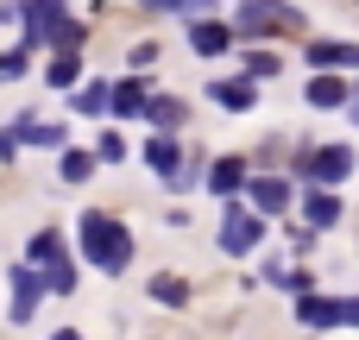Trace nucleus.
I'll list each match as a JSON object with an SVG mask.
<instances>
[{"label":"nucleus","instance_id":"11","mask_svg":"<svg viewBox=\"0 0 359 340\" xmlns=\"http://www.w3.org/2000/svg\"><path fill=\"white\" fill-rule=\"evenodd\" d=\"M347 95H353V88H347L341 76H316V82H309V107H347Z\"/></svg>","mask_w":359,"mask_h":340},{"label":"nucleus","instance_id":"29","mask_svg":"<svg viewBox=\"0 0 359 340\" xmlns=\"http://www.w3.org/2000/svg\"><path fill=\"white\" fill-rule=\"evenodd\" d=\"M50 340H82V334H69V328H57V334H50Z\"/></svg>","mask_w":359,"mask_h":340},{"label":"nucleus","instance_id":"19","mask_svg":"<svg viewBox=\"0 0 359 340\" xmlns=\"http://www.w3.org/2000/svg\"><path fill=\"white\" fill-rule=\"evenodd\" d=\"M151 297H158V303H170V309H183V303H189V284L164 271V278H151Z\"/></svg>","mask_w":359,"mask_h":340},{"label":"nucleus","instance_id":"8","mask_svg":"<svg viewBox=\"0 0 359 340\" xmlns=\"http://www.w3.org/2000/svg\"><path fill=\"white\" fill-rule=\"evenodd\" d=\"M13 145H63V126H44L38 114H19L13 120Z\"/></svg>","mask_w":359,"mask_h":340},{"label":"nucleus","instance_id":"9","mask_svg":"<svg viewBox=\"0 0 359 340\" xmlns=\"http://www.w3.org/2000/svg\"><path fill=\"white\" fill-rule=\"evenodd\" d=\"M316 69H359V44H309Z\"/></svg>","mask_w":359,"mask_h":340},{"label":"nucleus","instance_id":"14","mask_svg":"<svg viewBox=\"0 0 359 340\" xmlns=\"http://www.w3.org/2000/svg\"><path fill=\"white\" fill-rule=\"evenodd\" d=\"M215 101L233 107V114H246V107L259 101V88H252V76H246V82H215Z\"/></svg>","mask_w":359,"mask_h":340},{"label":"nucleus","instance_id":"4","mask_svg":"<svg viewBox=\"0 0 359 340\" xmlns=\"http://www.w3.org/2000/svg\"><path fill=\"white\" fill-rule=\"evenodd\" d=\"M259 233H265V221L252 215V208H227V221H221V252H252L259 246Z\"/></svg>","mask_w":359,"mask_h":340},{"label":"nucleus","instance_id":"3","mask_svg":"<svg viewBox=\"0 0 359 340\" xmlns=\"http://www.w3.org/2000/svg\"><path fill=\"white\" fill-rule=\"evenodd\" d=\"M303 177L309 183H341V177H353V145H322V151H309L303 158Z\"/></svg>","mask_w":359,"mask_h":340},{"label":"nucleus","instance_id":"1","mask_svg":"<svg viewBox=\"0 0 359 340\" xmlns=\"http://www.w3.org/2000/svg\"><path fill=\"white\" fill-rule=\"evenodd\" d=\"M82 259L101 271H126L133 265V240L114 215H82Z\"/></svg>","mask_w":359,"mask_h":340},{"label":"nucleus","instance_id":"6","mask_svg":"<svg viewBox=\"0 0 359 340\" xmlns=\"http://www.w3.org/2000/svg\"><path fill=\"white\" fill-rule=\"evenodd\" d=\"M145 164H151V170H158L170 189H189V183H196V177L183 170V151H177L170 139H151V145H145Z\"/></svg>","mask_w":359,"mask_h":340},{"label":"nucleus","instance_id":"18","mask_svg":"<svg viewBox=\"0 0 359 340\" xmlns=\"http://www.w3.org/2000/svg\"><path fill=\"white\" fill-rule=\"evenodd\" d=\"M44 82H50V88H76V57H69V50H57V57L44 63Z\"/></svg>","mask_w":359,"mask_h":340},{"label":"nucleus","instance_id":"27","mask_svg":"<svg viewBox=\"0 0 359 340\" xmlns=\"http://www.w3.org/2000/svg\"><path fill=\"white\" fill-rule=\"evenodd\" d=\"M170 6H183V13H196V19H202V13H208L215 0H170Z\"/></svg>","mask_w":359,"mask_h":340},{"label":"nucleus","instance_id":"20","mask_svg":"<svg viewBox=\"0 0 359 340\" xmlns=\"http://www.w3.org/2000/svg\"><path fill=\"white\" fill-rule=\"evenodd\" d=\"M44 38H50L57 50H76V44H82V25H76V19H50V32H44Z\"/></svg>","mask_w":359,"mask_h":340},{"label":"nucleus","instance_id":"15","mask_svg":"<svg viewBox=\"0 0 359 340\" xmlns=\"http://www.w3.org/2000/svg\"><path fill=\"white\" fill-rule=\"evenodd\" d=\"M107 107H114V114H120V120H139V114H145V88H139V82H120V88H114V101H107Z\"/></svg>","mask_w":359,"mask_h":340},{"label":"nucleus","instance_id":"28","mask_svg":"<svg viewBox=\"0 0 359 340\" xmlns=\"http://www.w3.org/2000/svg\"><path fill=\"white\" fill-rule=\"evenodd\" d=\"M347 107H353V126H359V88H353V95H347Z\"/></svg>","mask_w":359,"mask_h":340},{"label":"nucleus","instance_id":"26","mask_svg":"<svg viewBox=\"0 0 359 340\" xmlns=\"http://www.w3.org/2000/svg\"><path fill=\"white\" fill-rule=\"evenodd\" d=\"M19 69H25V50H6V57H0V82H6V76H19Z\"/></svg>","mask_w":359,"mask_h":340},{"label":"nucleus","instance_id":"25","mask_svg":"<svg viewBox=\"0 0 359 340\" xmlns=\"http://www.w3.org/2000/svg\"><path fill=\"white\" fill-rule=\"evenodd\" d=\"M145 63H158V38H145V44H133V69H145Z\"/></svg>","mask_w":359,"mask_h":340},{"label":"nucleus","instance_id":"2","mask_svg":"<svg viewBox=\"0 0 359 340\" xmlns=\"http://www.w3.org/2000/svg\"><path fill=\"white\" fill-rule=\"evenodd\" d=\"M309 19L284 0H246L240 6V38H284V32H303Z\"/></svg>","mask_w":359,"mask_h":340},{"label":"nucleus","instance_id":"23","mask_svg":"<svg viewBox=\"0 0 359 340\" xmlns=\"http://www.w3.org/2000/svg\"><path fill=\"white\" fill-rule=\"evenodd\" d=\"M88 170H95L88 151H69V158H63V183H88Z\"/></svg>","mask_w":359,"mask_h":340},{"label":"nucleus","instance_id":"17","mask_svg":"<svg viewBox=\"0 0 359 340\" xmlns=\"http://www.w3.org/2000/svg\"><path fill=\"white\" fill-rule=\"evenodd\" d=\"M145 120L151 126H183V101L177 95H158V101H145Z\"/></svg>","mask_w":359,"mask_h":340},{"label":"nucleus","instance_id":"10","mask_svg":"<svg viewBox=\"0 0 359 340\" xmlns=\"http://www.w3.org/2000/svg\"><path fill=\"white\" fill-rule=\"evenodd\" d=\"M246 183V158H215V170H208V189L215 196H233Z\"/></svg>","mask_w":359,"mask_h":340},{"label":"nucleus","instance_id":"7","mask_svg":"<svg viewBox=\"0 0 359 340\" xmlns=\"http://www.w3.org/2000/svg\"><path fill=\"white\" fill-rule=\"evenodd\" d=\"M227 44H233V25H221V19H208V13L189 25V50H196V57H221Z\"/></svg>","mask_w":359,"mask_h":340},{"label":"nucleus","instance_id":"21","mask_svg":"<svg viewBox=\"0 0 359 340\" xmlns=\"http://www.w3.org/2000/svg\"><path fill=\"white\" fill-rule=\"evenodd\" d=\"M32 259H38L44 271H50V265H63V240H57V233H38V240H32Z\"/></svg>","mask_w":359,"mask_h":340},{"label":"nucleus","instance_id":"22","mask_svg":"<svg viewBox=\"0 0 359 340\" xmlns=\"http://www.w3.org/2000/svg\"><path fill=\"white\" fill-rule=\"evenodd\" d=\"M107 101H114V95H107L101 82H88V88H76V114H101Z\"/></svg>","mask_w":359,"mask_h":340},{"label":"nucleus","instance_id":"24","mask_svg":"<svg viewBox=\"0 0 359 340\" xmlns=\"http://www.w3.org/2000/svg\"><path fill=\"white\" fill-rule=\"evenodd\" d=\"M246 76H252V82H259V76H278V57H271V50H252V57H246Z\"/></svg>","mask_w":359,"mask_h":340},{"label":"nucleus","instance_id":"16","mask_svg":"<svg viewBox=\"0 0 359 340\" xmlns=\"http://www.w3.org/2000/svg\"><path fill=\"white\" fill-rule=\"evenodd\" d=\"M303 215H309V227H334V221H341V202H334L328 189H316V196L303 202Z\"/></svg>","mask_w":359,"mask_h":340},{"label":"nucleus","instance_id":"12","mask_svg":"<svg viewBox=\"0 0 359 340\" xmlns=\"http://www.w3.org/2000/svg\"><path fill=\"white\" fill-rule=\"evenodd\" d=\"M284 202H290V183H278V177H259V183H252V208H259V215H278Z\"/></svg>","mask_w":359,"mask_h":340},{"label":"nucleus","instance_id":"5","mask_svg":"<svg viewBox=\"0 0 359 340\" xmlns=\"http://www.w3.org/2000/svg\"><path fill=\"white\" fill-rule=\"evenodd\" d=\"M297 322H303V328H334V322H353V328H359V303H328V297H297Z\"/></svg>","mask_w":359,"mask_h":340},{"label":"nucleus","instance_id":"13","mask_svg":"<svg viewBox=\"0 0 359 340\" xmlns=\"http://www.w3.org/2000/svg\"><path fill=\"white\" fill-rule=\"evenodd\" d=\"M38 290H44V278H38V271H13V315H19V322L32 315Z\"/></svg>","mask_w":359,"mask_h":340}]
</instances>
